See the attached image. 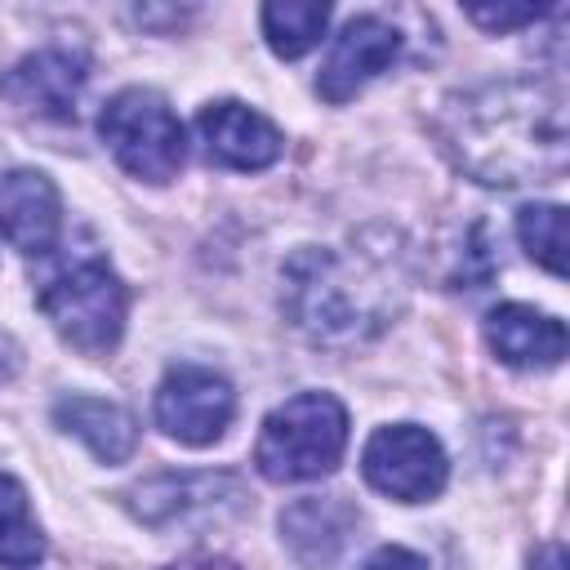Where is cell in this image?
I'll return each mask as SVG.
<instances>
[{
  "label": "cell",
  "instance_id": "cell-1",
  "mask_svg": "<svg viewBox=\"0 0 570 570\" xmlns=\"http://www.w3.org/2000/svg\"><path fill=\"white\" fill-rule=\"evenodd\" d=\"M445 147L476 183L521 187L566 174V98L548 80H499L445 111Z\"/></svg>",
  "mask_w": 570,
  "mask_h": 570
},
{
  "label": "cell",
  "instance_id": "cell-2",
  "mask_svg": "<svg viewBox=\"0 0 570 570\" xmlns=\"http://www.w3.org/2000/svg\"><path fill=\"white\" fill-rule=\"evenodd\" d=\"M401 281V254L392 245H307L285 263V312L316 343H356L392 321L405 294Z\"/></svg>",
  "mask_w": 570,
  "mask_h": 570
},
{
  "label": "cell",
  "instance_id": "cell-3",
  "mask_svg": "<svg viewBox=\"0 0 570 570\" xmlns=\"http://www.w3.org/2000/svg\"><path fill=\"white\" fill-rule=\"evenodd\" d=\"M347 450V410L330 392H298L281 401L258 432L254 463L267 481H316L338 468Z\"/></svg>",
  "mask_w": 570,
  "mask_h": 570
},
{
  "label": "cell",
  "instance_id": "cell-4",
  "mask_svg": "<svg viewBox=\"0 0 570 570\" xmlns=\"http://www.w3.org/2000/svg\"><path fill=\"white\" fill-rule=\"evenodd\" d=\"M125 285L102 258H80L40 285V312L85 356H107L125 334Z\"/></svg>",
  "mask_w": 570,
  "mask_h": 570
},
{
  "label": "cell",
  "instance_id": "cell-5",
  "mask_svg": "<svg viewBox=\"0 0 570 570\" xmlns=\"http://www.w3.org/2000/svg\"><path fill=\"white\" fill-rule=\"evenodd\" d=\"M102 142L142 183H169L183 169L187 138L174 107L151 89H120L98 116Z\"/></svg>",
  "mask_w": 570,
  "mask_h": 570
},
{
  "label": "cell",
  "instance_id": "cell-6",
  "mask_svg": "<svg viewBox=\"0 0 570 570\" xmlns=\"http://www.w3.org/2000/svg\"><path fill=\"white\" fill-rule=\"evenodd\" d=\"M361 472L379 494H387L396 503H423V499L441 494V485L450 476V459L428 428L387 423L365 441Z\"/></svg>",
  "mask_w": 570,
  "mask_h": 570
},
{
  "label": "cell",
  "instance_id": "cell-7",
  "mask_svg": "<svg viewBox=\"0 0 570 570\" xmlns=\"http://www.w3.org/2000/svg\"><path fill=\"white\" fill-rule=\"evenodd\" d=\"M236 414V392L232 383L209 370V365H174L160 387H156V423L165 436L183 441V445H209L227 432Z\"/></svg>",
  "mask_w": 570,
  "mask_h": 570
},
{
  "label": "cell",
  "instance_id": "cell-8",
  "mask_svg": "<svg viewBox=\"0 0 570 570\" xmlns=\"http://www.w3.org/2000/svg\"><path fill=\"white\" fill-rule=\"evenodd\" d=\"M396 53H401V31L379 13H356L334 36V45L321 62V76H316V94L325 102H347L379 71H387Z\"/></svg>",
  "mask_w": 570,
  "mask_h": 570
},
{
  "label": "cell",
  "instance_id": "cell-9",
  "mask_svg": "<svg viewBox=\"0 0 570 570\" xmlns=\"http://www.w3.org/2000/svg\"><path fill=\"white\" fill-rule=\"evenodd\" d=\"M80 89H85V58L67 49L27 53L0 76V94L22 116H40V120H71Z\"/></svg>",
  "mask_w": 570,
  "mask_h": 570
},
{
  "label": "cell",
  "instance_id": "cell-10",
  "mask_svg": "<svg viewBox=\"0 0 570 570\" xmlns=\"http://www.w3.org/2000/svg\"><path fill=\"white\" fill-rule=\"evenodd\" d=\"M356 530L361 512L343 494H307L281 512V543L303 570H330L347 552Z\"/></svg>",
  "mask_w": 570,
  "mask_h": 570
},
{
  "label": "cell",
  "instance_id": "cell-11",
  "mask_svg": "<svg viewBox=\"0 0 570 570\" xmlns=\"http://www.w3.org/2000/svg\"><path fill=\"white\" fill-rule=\"evenodd\" d=\"M196 134L205 142V156L223 169H267L281 156V142H285L281 129L263 111H254L245 102H232V98L200 107Z\"/></svg>",
  "mask_w": 570,
  "mask_h": 570
},
{
  "label": "cell",
  "instance_id": "cell-12",
  "mask_svg": "<svg viewBox=\"0 0 570 570\" xmlns=\"http://www.w3.org/2000/svg\"><path fill=\"white\" fill-rule=\"evenodd\" d=\"M129 508L147 525H174L187 517H218L223 503L240 499V481L227 472H165L142 485H134Z\"/></svg>",
  "mask_w": 570,
  "mask_h": 570
},
{
  "label": "cell",
  "instance_id": "cell-13",
  "mask_svg": "<svg viewBox=\"0 0 570 570\" xmlns=\"http://www.w3.org/2000/svg\"><path fill=\"white\" fill-rule=\"evenodd\" d=\"M62 232V196L40 169L0 174V236L22 254H49Z\"/></svg>",
  "mask_w": 570,
  "mask_h": 570
},
{
  "label": "cell",
  "instance_id": "cell-14",
  "mask_svg": "<svg viewBox=\"0 0 570 570\" xmlns=\"http://www.w3.org/2000/svg\"><path fill=\"white\" fill-rule=\"evenodd\" d=\"M485 343L512 370H552L566 356V325L525 303H499L485 316Z\"/></svg>",
  "mask_w": 570,
  "mask_h": 570
},
{
  "label": "cell",
  "instance_id": "cell-15",
  "mask_svg": "<svg viewBox=\"0 0 570 570\" xmlns=\"http://www.w3.org/2000/svg\"><path fill=\"white\" fill-rule=\"evenodd\" d=\"M53 423L67 436L85 441L89 454L102 459V463H125L134 454V445H138L134 414L125 405H116V401H102V396H62L53 405Z\"/></svg>",
  "mask_w": 570,
  "mask_h": 570
},
{
  "label": "cell",
  "instance_id": "cell-16",
  "mask_svg": "<svg viewBox=\"0 0 570 570\" xmlns=\"http://www.w3.org/2000/svg\"><path fill=\"white\" fill-rule=\"evenodd\" d=\"M330 27V4L321 0H272L263 4V36L276 58H303L312 45H321Z\"/></svg>",
  "mask_w": 570,
  "mask_h": 570
},
{
  "label": "cell",
  "instance_id": "cell-17",
  "mask_svg": "<svg viewBox=\"0 0 570 570\" xmlns=\"http://www.w3.org/2000/svg\"><path fill=\"white\" fill-rule=\"evenodd\" d=\"M45 557V534L31 517L27 490L0 472V566L4 570H31Z\"/></svg>",
  "mask_w": 570,
  "mask_h": 570
},
{
  "label": "cell",
  "instance_id": "cell-18",
  "mask_svg": "<svg viewBox=\"0 0 570 570\" xmlns=\"http://www.w3.org/2000/svg\"><path fill=\"white\" fill-rule=\"evenodd\" d=\"M517 236L539 267H548L552 276H566V209L561 205H525L517 214Z\"/></svg>",
  "mask_w": 570,
  "mask_h": 570
},
{
  "label": "cell",
  "instance_id": "cell-19",
  "mask_svg": "<svg viewBox=\"0 0 570 570\" xmlns=\"http://www.w3.org/2000/svg\"><path fill=\"white\" fill-rule=\"evenodd\" d=\"M543 13H552V9H539V4H468V18L481 22L485 31H512V27L539 22Z\"/></svg>",
  "mask_w": 570,
  "mask_h": 570
},
{
  "label": "cell",
  "instance_id": "cell-20",
  "mask_svg": "<svg viewBox=\"0 0 570 570\" xmlns=\"http://www.w3.org/2000/svg\"><path fill=\"white\" fill-rule=\"evenodd\" d=\"M365 570H428V561H423L414 548H396V543H387V548H379V552L365 561Z\"/></svg>",
  "mask_w": 570,
  "mask_h": 570
},
{
  "label": "cell",
  "instance_id": "cell-21",
  "mask_svg": "<svg viewBox=\"0 0 570 570\" xmlns=\"http://www.w3.org/2000/svg\"><path fill=\"white\" fill-rule=\"evenodd\" d=\"M530 570H566V548H561V543H543V548L530 557Z\"/></svg>",
  "mask_w": 570,
  "mask_h": 570
},
{
  "label": "cell",
  "instance_id": "cell-22",
  "mask_svg": "<svg viewBox=\"0 0 570 570\" xmlns=\"http://www.w3.org/2000/svg\"><path fill=\"white\" fill-rule=\"evenodd\" d=\"M13 370H18V343L0 330V383H9V379H13Z\"/></svg>",
  "mask_w": 570,
  "mask_h": 570
},
{
  "label": "cell",
  "instance_id": "cell-23",
  "mask_svg": "<svg viewBox=\"0 0 570 570\" xmlns=\"http://www.w3.org/2000/svg\"><path fill=\"white\" fill-rule=\"evenodd\" d=\"M169 570H236V566L223 561V557H187V561H178V566H169Z\"/></svg>",
  "mask_w": 570,
  "mask_h": 570
}]
</instances>
